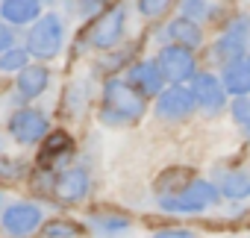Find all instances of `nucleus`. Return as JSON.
<instances>
[{
    "instance_id": "1",
    "label": "nucleus",
    "mask_w": 250,
    "mask_h": 238,
    "mask_svg": "<svg viewBox=\"0 0 250 238\" xmlns=\"http://www.w3.org/2000/svg\"><path fill=\"white\" fill-rule=\"evenodd\" d=\"M147 112V97L139 94L127 79H106L103 82V121L106 124H136Z\"/></svg>"
},
{
    "instance_id": "2",
    "label": "nucleus",
    "mask_w": 250,
    "mask_h": 238,
    "mask_svg": "<svg viewBox=\"0 0 250 238\" xmlns=\"http://www.w3.org/2000/svg\"><path fill=\"white\" fill-rule=\"evenodd\" d=\"M221 200V191L215 182L209 179H188L183 188L171 191V194H159V209L171 212V215H200L209 206H215Z\"/></svg>"
},
{
    "instance_id": "3",
    "label": "nucleus",
    "mask_w": 250,
    "mask_h": 238,
    "mask_svg": "<svg viewBox=\"0 0 250 238\" xmlns=\"http://www.w3.org/2000/svg\"><path fill=\"white\" fill-rule=\"evenodd\" d=\"M65 39H68L65 18L56 15V12H47V15H39V18L30 24L27 50H30L33 59H53V56L62 53Z\"/></svg>"
},
{
    "instance_id": "4",
    "label": "nucleus",
    "mask_w": 250,
    "mask_h": 238,
    "mask_svg": "<svg viewBox=\"0 0 250 238\" xmlns=\"http://www.w3.org/2000/svg\"><path fill=\"white\" fill-rule=\"evenodd\" d=\"M127 33V6L124 3H112L106 6L97 18L88 21V30H85V41L91 50H115Z\"/></svg>"
},
{
    "instance_id": "5",
    "label": "nucleus",
    "mask_w": 250,
    "mask_h": 238,
    "mask_svg": "<svg viewBox=\"0 0 250 238\" xmlns=\"http://www.w3.org/2000/svg\"><path fill=\"white\" fill-rule=\"evenodd\" d=\"M6 130L9 136L21 144V147H36L39 141L47 139L50 133V118L39 109H15L9 115V121H6Z\"/></svg>"
},
{
    "instance_id": "6",
    "label": "nucleus",
    "mask_w": 250,
    "mask_h": 238,
    "mask_svg": "<svg viewBox=\"0 0 250 238\" xmlns=\"http://www.w3.org/2000/svg\"><path fill=\"white\" fill-rule=\"evenodd\" d=\"M42 223H44V209L33 200H18L0 215V226L9 238H30L33 232L42 229Z\"/></svg>"
},
{
    "instance_id": "7",
    "label": "nucleus",
    "mask_w": 250,
    "mask_h": 238,
    "mask_svg": "<svg viewBox=\"0 0 250 238\" xmlns=\"http://www.w3.org/2000/svg\"><path fill=\"white\" fill-rule=\"evenodd\" d=\"M194 109H197V100H194L191 85L186 82H171L168 88L156 94V118H162V121H174V124L188 121Z\"/></svg>"
},
{
    "instance_id": "8",
    "label": "nucleus",
    "mask_w": 250,
    "mask_h": 238,
    "mask_svg": "<svg viewBox=\"0 0 250 238\" xmlns=\"http://www.w3.org/2000/svg\"><path fill=\"white\" fill-rule=\"evenodd\" d=\"M156 62L165 74V82H188L194 79L197 74V56L191 47H183V44H162L159 53H156Z\"/></svg>"
},
{
    "instance_id": "9",
    "label": "nucleus",
    "mask_w": 250,
    "mask_h": 238,
    "mask_svg": "<svg viewBox=\"0 0 250 238\" xmlns=\"http://www.w3.org/2000/svg\"><path fill=\"white\" fill-rule=\"evenodd\" d=\"M250 47V18L247 15H235L227 30L218 36V41L212 44V59L215 62H232V59H241Z\"/></svg>"
},
{
    "instance_id": "10",
    "label": "nucleus",
    "mask_w": 250,
    "mask_h": 238,
    "mask_svg": "<svg viewBox=\"0 0 250 238\" xmlns=\"http://www.w3.org/2000/svg\"><path fill=\"white\" fill-rule=\"evenodd\" d=\"M191 91H194V100L197 106L206 112V115H218L227 109V88L221 82V77H215L212 71H197L194 79H191Z\"/></svg>"
},
{
    "instance_id": "11",
    "label": "nucleus",
    "mask_w": 250,
    "mask_h": 238,
    "mask_svg": "<svg viewBox=\"0 0 250 238\" xmlns=\"http://www.w3.org/2000/svg\"><path fill=\"white\" fill-rule=\"evenodd\" d=\"M91 188V174L85 168H65L53 177L50 191L62 200V203H80Z\"/></svg>"
},
{
    "instance_id": "12",
    "label": "nucleus",
    "mask_w": 250,
    "mask_h": 238,
    "mask_svg": "<svg viewBox=\"0 0 250 238\" xmlns=\"http://www.w3.org/2000/svg\"><path fill=\"white\" fill-rule=\"evenodd\" d=\"M127 82L145 94V97H156L162 88H165V74L159 68L156 59H142V62H133L130 71H127Z\"/></svg>"
},
{
    "instance_id": "13",
    "label": "nucleus",
    "mask_w": 250,
    "mask_h": 238,
    "mask_svg": "<svg viewBox=\"0 0 250 238\" xmlns=\"http://www.w3.org/2000/svg\"><path fill=\"white\" fill-rule=\"evenodd\" d=\"M50 85V71L44 65H24L18 74H15V88H18V97L15 103H30V100H39Z\"/></svg>"
},
{
    "instance_id": "14",
    "label": "nucleus",
    "mask_w": 250,
    "mask_h": 238,
    "mask_svg": "<svg viewBox=\"0 0 250 238\" xmlns=\"http://www.w3.org/2000/svg\"><path fill=\"white\" fill-rule=\"evenodd\" d=\"M221 82H224L227 94H232V97H247V94H250V62H247V56L232 59V62H224V68H221Z\"/></svg>"
},
{
    "instance_id": "15",
    "label": "nucleus",
    "mask_w": 250,
    "mask_h": 238,
    "mask_svg": "<svg viewBox=\"0 0 250 238\" xmlns=\"http://www.w3.org/2000/svg\"><path fill=\"white\" fill-rule=\"evenodd\" d=\"M42 15V0H0V18L12 27H27Z\"/></svg>"
},
{
    "instance_id": "16",
    "label": "nucleus",
    "mask_w": 250,
    "mask_h": 238,
    "mask_svg": "<svg viewBox=\"0 0 250 238\" xmlns=\"http://www.w3.org/2000/svg\"><path fill=\"white\" fill-rule=\"evenodd\" d=\"M165 39L168 41H174V44H183V47H200L203 44V27L197 24V21H191V18H174V21H168V27H165Z\"/></svg>"
},
{
    "instance_id": "17",
    "label": "nucleus",
    "mask_w": 250,
    "mask_h": 238,
    "mask_svg": "<svg viewBox=\"0 0 250 238\" xmlns=\"http://www.w3.org/2000/svg\"><path fill=\"white\" fill-rule=\"evenodd\" d=\"M88 226L100 238H118L121 232H127L133 226V220L127 215H118V212H97V215L88 218Z\"/></svg>"
},
{
    "instance_id": "18",
    "label": "nucleus",
    "mask_w": 250,
    "mask_h": 238,
    "mask_svg": "<svg viewBox=\"0 0 250 238\" xmlns=\"http://www.w3.org/2000/svg\"><path fill=\"white\" fill-rule=\"evenodd\" d=\"M74 150V139L68 136V133H62V130H56V133H47V144H44V150H42V168H56V162L59 159H65L68 153Z\"/></svg>"
},
{
    "instance_id": "19",
    "label": "nucleus",
    "mask_w": 250,
    "mask_h": 238,
    "mask_svg": "<svg viewBox=\"0 0 250 238\" xmlns=\"http://www.w3.org/2000/svg\"><path fill=\"white\" fill-rule=\"evenodd\" d=\"M218 191L221 197L227 200H247L250 197V171H227L218 182Z\"/></svg>"
},
{
    "instance_id": "20",
    "label": "nucleus",
    "mask_w": 250,
    "mask_h": 238,
    "mask_svg": "<svg viewBox=\"0 0 250 238\" xmlns=\"http://www.w3.org/2000/svg\"><path fill=\"white\" fill-rule=\"evenodd\" d=\"M30 50L27 47H9V50H0V74H18L24 65H30Z\"/></svg>"
},
{
    "instance_id": "21",
    "label": "nucleus",
    "mask_w": 250,
    "mask_h": 238,
    "mask_svg": "<svg viewBox=\"0 0 250 238\" xmlns=\"http://www.w3.org/2000/svg\"><path fill=\"white\" fill-rule=\"evenodd\" d=\"M42 238H80V226L71 220H44L42 223Z\"/></svg>"
},
{
    "instance_id": "22",
    "label": "nucleus",
    "mask_w": 250,
    "mask_h": 238,
    "mask_svg": "<svg viewBox=\"0 0 250 238\" xmlns=\"http://www.w3.org/2000/svg\"><path fill=\"white\" fill-rule=\"evenodd\" d=\"M180 15L203 24L206 18H212V6H209V0H180Z\"/></svg>"
},
{
    "instance_id": "23",
    "label": "nucleus",
    "mask_w": 250,
    "mask_h": 238,
    "mask_svg": "<svg viewBox=\"0 0 250 238\" xmlns=\"http://www.w3.org/2000/svg\"><path fill=\"white\" fill-rule=\"evenodd\" d=\"M171 3H174V0H136L142 18H162L171 9Z\"/></svg>"
},
{
    "instance_id": "24",
    "label": "nucleus",
    "mask_w": 250,
    "mask_h": 238,
    "mask_svg": "<svg viewBox=\"0 0 250 238\" xmlns=\"http://www.w3.org/2000/svg\"><path fill=\"white\" fill-rule=\"evenodd\" d=\"M188 179H191V177H188L183 168H177V171H171V174H165V177H162V182H159V191H162V194H171V191L183 188Z\"/></svg>"
},
{
    "instance_id": "25",
    "label": "nucleus",
    "mask_w": 250,
    "mask_h": 238,
    "mask_svg": "<svg viewBox=\"0 0 250 238\" xmlns=\"http://www.w3.org/2000/svg\"><path fill=\"white\" fill-rule=\"evenodd\" d=\"M106 6H109L106 0H77V15H80L83 21H91V18H97Z\"/></svg>"
},
{
    "instance_id": "26",
    "label": "nucleus",
    "mask_w": 250,
    "mask_h": 238,
    "mask_svg": "<svg viewBox=\"0 0 250 238\" xmlns=\"http://www.w3.org/2000/svg\"><path fill=\"white\" fill-rule=\"evenodd\" d=\"M27 171V162L21 159H0V179H15Z\"/></svg>"
},
{
    "instance_id": "27",
    "label": "nucleus",
    "mask_w": 250,
    "mask_h": 238,
    "mask_svg": "<svg viewBox=\"0 0 250 238\" xmlns=\"http://www.w3.org/2000/svg\"><path fill=\"white\" fill-rule=\"evenodd\" d=\"M229 112H232V121H238L244 127L250 121V97H235L232 106H229Z\"/></svg>"
},
{
    "instance_id": "28",
    "label": "nucleus",
    "mask_w": 250,
    "mask_h": 238,
    "mask_svg": "<svg viewBox=\"0 0 250 238\" xmlns=\"http://www.w3.org/2000/svg\"><path fill=\"white\" fill-rule=\"evenodd\" d=\"M9 47H15V27L12 24H0V50H9Z\"/></svg>"
},
{
    "instance_id": "29",
    "label": "nucleus",
    "mask_w": 250,
    "mask_h": 238,
    "mask_svg": "<svg viewBox=\"0 0 250 238\" xmlns=\"http://www.w3.org/2000/svg\"><path fill=\"white\" fill-rule=\"evenodd\" d=\"M153 238H197L191 229H180V226H168V229H159Z\"/></svg>"
},
{
    "instance_id": "30",
    "label": "nucleus",
    "mask_w": 250,
    "mask_h": 238,
    "mask_svg": "<svg viewBox=\"0 0 250 238\" xmlns=\"http://www.w3.org/2000/svg\"><path fill=\"white\" fill-rule=\"evenodd\" d=\"M3 203H6V194H3V191H0V212H3Z\"/></svg>"
},
{
    "instance_id": "31",
    "label": "nucleus",
    "mask_w": 250,
    "mask_h": 238,
    "mask_svg": "<svg viewBox=\"0 0 250 238\" xmlns=\"http://www.w3.org/2000/svg\"><path fill=\"white\" fill-rule=\"evenodd\" d=\"M244 133H247V139H250V121H247V124H244Z\"/></svg>"
},
{
    "instance_id": "32",
    "label": "nucleus",
    "mask_w": 250,
    "mask_h": 238,
    "mask_svg": "<svg viewBox=\"0 0 250 238\" xmlns=\"http://www.w3.org/2000/svg\"><path fill=\"white\" fill-rule=\"evenodd\" d=\"M0 153H3V136H0Z\"/></svg>"
},
{
    "instance_id": "33",
    "label": "nucleus",
    "mask_w": 250,
    "mask_h": 238,
    "mask_svg": "<svg viewBox=\"0 0 250 238\" xmlns=\"http://www.w3.org/2000/svg\"><path fill=\"white\" fill-rule=\"evenodd\" d=\"M244 56H247V62H250V50H247V53H244Z\"/></svg>"
}]
</instances>
